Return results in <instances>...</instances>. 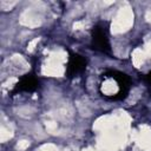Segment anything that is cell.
Returning a JSON list of instances; mask_svg holds the SVG:
<instances>
[{"label":"cell","mask_w":151,"mask_h":151,"mask_svg":"<svg viewBox=\"0 0 151 151\" xmlns=\"http://www.w3.org/2000/svg\"><path fill=\"white\" fill-rule=\"evenodd\" d=\"M87 66V60L85 57H83L79 53L70 52L67 64H66V77L67 78H74L83 73Z\"/></svg>","instance_id":"cell-3"},{"label":"cell","mask_w":151,"mask_h":151,"mask_svg":"<svg viewBox=\"0 0 151 151\" xmlns=\"http://www.w3.org/2000/svg\"><path fill=\"white\" fill-rule=\"evenodd\" d=\"M39 85H40V81L34 73H26L22 77H20L19 81L14 85V87L12 90V94L20 93V92L32 93L35 90H38Z\"/></svg>","instance_id":"cell-4"},{"label":"cell","mask_w":151,"mask_h":151,"mask_svg":"<svg viewBox=\"0 0 151 151\" xmlns=\"http://www.w3.org/2000/svg\"><path fill=\"white\" fill-rule=\"evenodd\" d=\"M101 77L110 78V79L114 80L117 84L118 92L112 98V100H123L127 97V94L131 90V86H132V81H131V78L126 73L117 71V70H107L101 74Z\"/></svg>","instance_id":"cell-2"},{"label":"cell","mask_w":151,"mask_h":151,"mask_svg":"<svg viewBox=\"0 0 151 151\" xmlns=\"http://www.w3.org/2000/svg\"><path fill=\"white\" fill-rule=\"evenodd\" d=\"M109 21H98L91 29V48L104 54H111V42L109 38Z\"/></svg>","instance_id":"cell-1"},{"label":"cell","mask_w":151,"mask_h":151,"mask_svg":"<svg viewBox=\"0 0 151 151\" xmlns=\"http://www.w3.org/2000/svg\"><path fill=\"white\" fill-rule=\"evenodd\" d=\"M142 79H143V81L145 83V85H146V87H147V90H149V93H150V96H151V71L147 72L146 74H144V76L142 77Z\"/></svg>","instance_id":"cell-5"}]
</instances>
